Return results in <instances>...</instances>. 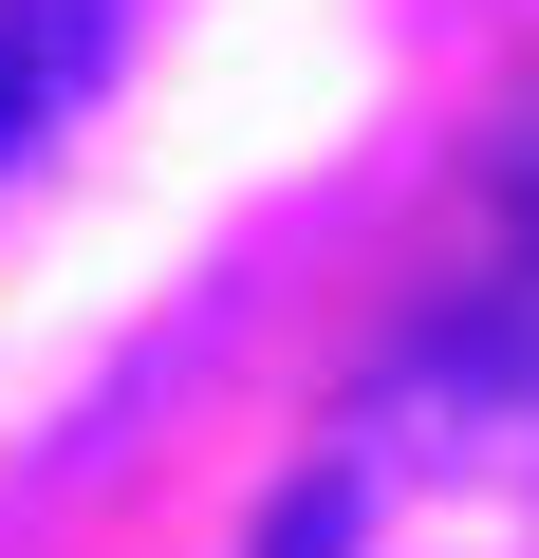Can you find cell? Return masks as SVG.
I'll return each instance as SVG.
<instances>
[{"label":"cell","instance_id":"1","mask_svg":"<svg viewBox=\"0 0 539 558\" xmlns=\"http://www.w3.org/2000/svg\"><path fill=\"white\" fill-rule=\"evenodd\" d=\"M94 75H112V0H0V149L57 131Z\"/></svg>","mask_w":539,"mask_h":558},{"label":"cell","instance_id":"2","mask_svg":"<svg viewBox=\"0 0 539 558\" xmlns=\"http://www.w3.org/2000/svg\"><path fill=\"white\" fill-rule=\"evenodd\" d=\"M502 186H520V223H539V131H520V149H502Z\"/></svg>","mask_w":539,"mask_h":558}]
</instances>
